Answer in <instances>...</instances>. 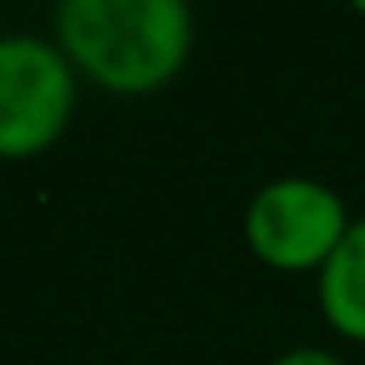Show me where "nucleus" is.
<instances>
[{
	"label": "nucleus",
	"instance_id": "nucleus-6",
	"mask_svg": "<svg viewBox=\"0 0 365 365\" xmlns=\"http://www.w3.org/2000/svg\"><path fill=\"white\" fill-rule=\"evenodd\" d=\"M356 14H361V19H365V0H356Z\"/></svg>",
	"mask_w": 365,
	"mask_h": 365
},
{
	"label": "nucleus",
	"instance_id": "nucleus-2",
	"mask_svg": "<svg viewBox=\"0 0 365 365\" xmlns=\"http://www.w3.org/2000/svg\"><path fill=\"white\" fill-rule=\"evenodd\" d=\"M79 107V74L51 37H0V162H28L65 139Z\"/></svg>",
	"mask_w": 365,
	"mask_h": 365
},
{
	"label": "nucleus",
	"instance_id": "nucleus-1",
	"mask_svg": "<svg viewBox=\"0 0 365 365\" xmlns=\"http://www.w3.org/2000/svg\"><path fill=\"white\" fill-rule=\"evenodd\" d=\"M51 42L79 79L116 98H148L185 74L195 9L185 0H61Z\"/></svg>",
	"mask_w": 365,
	"mask_h": 365
},
{
	"label": "nucleus",
	"instance_id": "nucleus-3",
	"mask_svg": "<svg viewBox=\"0 0 365 365\" xmlns=\"http://www.w3.org/2000/svg\"><path fill=\"white\" fill-rule=\"evenodd\" d=\"M356 217L342 195L314 176H277L259 185L245 204V250L273 273H314L333 259Z\"/></svg>",
	"mask_w": 365,
	"mask_h": 365
},
{
	"label": "nucleus",
	"instance_id": "nucleus-5",
	"mask_svg": "<svg viewBox=\"0 0 365 365\" xmlns=\"http://www.w3.org/2000/svg\"><path fill=\"white\" fill-rule=\"evenodd\" d=\"M268 365H347V361L329 347H292V351H282V356H273Z\"/></svg>",
	"mask_w": 365,
	"mask_h": 365
},
{
	"label": "nucleus",
	"instance_id": "nucleus-4",
	"mask_svg": "<svg viewBox=\"0 0 365 365\" xmlns=\"http://www.w3.org/2000/svg\"><path fill=\"white\" fill-rule=\"evenodd\" d=\"M319 314L338 338L365 342V217L351 222L333 259L319 268Z\"/></svg>",
	"mask_w": 365,
	"mask_h": 365
}]
</instances>
